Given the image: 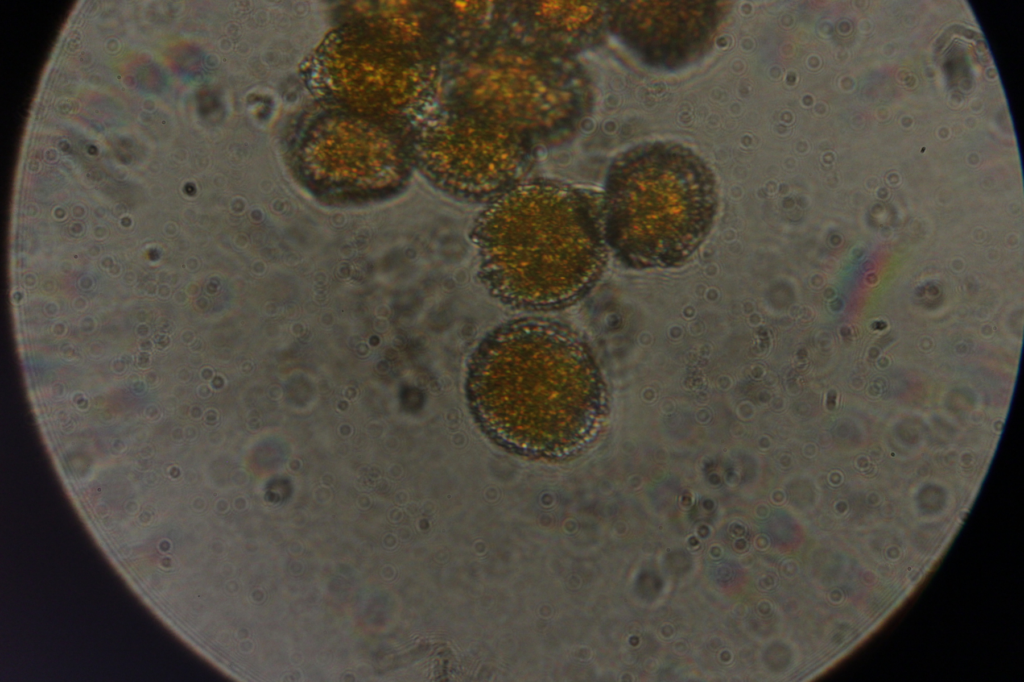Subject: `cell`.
Here are the masks:
<instances>
[{
  "instance_id": "1",
  "label": "cell",
  "mask_w": 1024,
  "mask_h": 682,
  "mask_svg": "<svg viewBox=\"0 0 1024 682\" xmlns=\"http://www.w3.org/2000/svg\"><path fill=\"white\" fill-rule=\"evenodd\" d=\"M602 382L592 352L569 325L542 317L507 321L473 351L466 375L471 412L497 444L561 457L597 430Z\"/></svg>"
},
{
  "instance_id": "2",
  "label": "cell",
  "mask_w": 1024,
  "mask_h": 682,
  "mask_svg": "<svg viewBox=\"0 0 1024 682\" xmlns=\"http://www.w3.org/2000/svg\"><path fill=\"white\" fill-rule=\"evenodd\" d=\"M470 239L481 284L520 310L576 303L608 262L601 194L552 179L523 180L488 202Z\"/></svg>"
},
{
  "instance_id": "3",
  "label": "cell",
  "mask_w": 1024,
  "mask_h": 682,
  "mask_svg": "<svg viewBox=\"0 0 1024 682\" xmlns=\"http://www.w3.org/2000/svg\"><path fill=\"white\" fill-rule=\"evenodd\" d=\"M601 198L609 249L639 270L687 261L708 236L719 205L709 165L674 141L640 143L619 154Z\"/></svg>"
},
{
  "instance_id": "4",
  "label": "cell",
  "mask_w": 1024,
  "mask_h": 682,
  "mask_svg": "<svg viewBox=\"0 0 1024 682\" xmlns=\"http://www.w3.org/2000/svg\"><path fill=\"white\" fill-rule=\"evenodd\" d=\"M563 61L504 49L470 63L448 85V103L485 115L529 141L565 128L590 101Z\"/></svg>"
},
{
  "instance_id": "5",
  "label": "cell",
  "mask_w": 1024,
  "mask_h": 682,
  "mask_svg": "<svg viewBox=\"0 0 1024 682\" xmlns=\"http://www.w3.org/2000/svg\"><path fill=\"white\" fill-rule=\"evenodd\" d=\"M425 177L446 195L488 203L523 181L532 164L531 141L485 115L445 103L415 144Z\"/></svg>"
},
{
  "instance_id": "6",
  "label": "cell",
  "mask_w": 1024,
  "mask_h": 682,
  "mask_svg": "<svg viewBox=\"0 0 1024 682\" xmlns=\"http://www.w3.org/2000/svg\"><path fill=\"white\" fill-rule=\"evenodd\" d=\"M606 6L608 27L649 68L678 70L714 46L731 1H617Z\"/></svg>"
},
{
  "instance_id": "7",
  "label": "cell",
  "mask_w": 1024,
  "mask_h": 682,
  "mask_svg": "<svg viewBox=\"0 0 1024 682\" xmlns=\"http://www.w3.org/2000/svg\"><path fill=\"white\" fill-rule=\"evenodd\" d=\"M528 26L531 32H537L538 38L554 41L556 46L573 47L571 41L582 46L597 43L603 36L607 22L606 6L596 2L550 3L535 6L528 15Z\"/></svg>"
},
{
  "instance_id": "8",
  "label": "cell",
  "mask_w": 1024,
  "mask_h": 682,
  "mask_svg": "<svg viewBox=\"0 0 1024 682\" xmlns=\"http://www.w3.org/2000/svg\"><path fill=\"white\" fill-rule=\"evenodd\" d=\"M246 426L250 432L256 433L260 431L262 423L260 414L256 409H252L248 412Z\"/></svg>"
},
{
  "instance_id": "9",
  "label": "cell",
  "mask_w": 1024,
  "mask_h": 682,
  "mask_svg": "<svg viewBox=\"0 0 1024 682\" xmlns=\"http://www.w3.org/2000/svg\"><path fill=\"white\" fill-rule=\"evenodd\" d=\"M366 432L370 437L378 438L384 433V426L378 421H371L366 425Z\"/></svg>"
},
{
  "instance_id": "10",
  "label": "cell",
  "mask_w": 1024,
  "mask_h": 682,
  "mask_svg": "<svg viewBox=\"0 0 1024 682\" xmlns=\"http://www.w3.org/2000/svg\"><path fill=\"white\" fill-rule=\"evenodd\" d=\"M267 396L273 401H278L283 396L282 388L279 385H272L267 389Z\"/></svg>"
},
{
  "instance_id": "11",
  "label": "cell",
  "mask_w": 1024,
  "mask_h": 682,
  "mask_svg": "<svg viewBox=\"0 0 1024 682\" xmlns=\"http://www.w3.org/2000/svg\"><path fill=\"white\" fill-rule=\"evenodd\" d=\"M353 431H354L353 426L351 424H349V423H346V422L341 423L338 426V428H337L338 435L340 437H342V438L351 437L352 434H353Z\"/></svg>"
},
{
  "instance_id": "12",
  "label": "cell",
  "mask_w": 1024,
  "mask_h": 682,
  "mask_svg": "<svg viewBox=\"0 0 1024 682\" xmlns=\"http://www.w3.org/2000/svg\"><path fill=\"white\" fill-rule=\"evenodd\" d=\"M343 398L352 401L358 397V389L355 386H347L342 392Z\"/></svg>"
},
{
  "instance_id": "13",
  "label": "cell",
  "mask_w": 1024,
  "mask_h": 682,
  "mask_svg": "<svg viewBox=\"0 0 1024 682\" xmlns=\"http://www.w3.org/2000/svg\"><path fill=\"white\" fill-rule=\"evenodd\" d=\"M350 403L346 399H340L336 403V410L340 413H345L349 410Z\"/></svg>"
}]
</instances>
